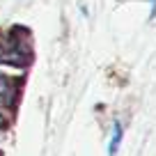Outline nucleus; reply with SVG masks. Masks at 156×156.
Wrapping results in <instances>:
<instances>
[{
  "instance_id": "nucleus-1",
  "label": "nucleus",
  "mask_w": 156,
  "mask_h": 156,
  "mask_svg": "<svg viewBox=\"0 0 156 156\" xmlns=\"http://www.w3.org/2000/svg\"><path fill=\"white\" fill-rule=\"evenodd\" d=\"M30 62L28 46L16 37L0 39V64H14V67H25Z\"/></svg>"
},
{
  "instance_id": "nucleus-2",
  "label": "nucleus",
  "mask_w": 156,
  "mask_h": 156,
  "mask_svg": "<svg viewBox=\"0 0 156 156\" xmlns=\"http://www.w3.org/2000/svg\"><path fill=\"white\" fill-rule=\"evenodd\" d=\"M122 136H124L122 124L115 122V124H112V136H110V142H108V156H115V154H117V149H119V142H122Z\"/></svg>"
},
{
  "instance_id": "nucleus-3",
  "label": "nucleus",
  "mask_w": 156,
  "mask_h": 156,
  "mask_svg": "<svg viewBox=\"0 0 156 156\" xmlns=\"http://www.w3.org/2000/svg\"><path fill=\"white\" fill-rule=\"evenodd\" d=\"M12 97H14V83L0 73V103H9Z\"/></svg>"
},
{
  "instance_id": "nucleus-4",
  "label": "nucleus",
  "mask_w": 156,
  "mask_h": 156,
  "mask_svg": "<svg viewBox=\"0 0 156 156\" xmlns=\"http://www.w3.org/2000/svg\"><path fill=\"white\" fill-rule=\"evenodd\" d=\"M5 126H7V119H5V115L0 112V136H2V131H5Z\"/></svg>"
}]
</instances>
